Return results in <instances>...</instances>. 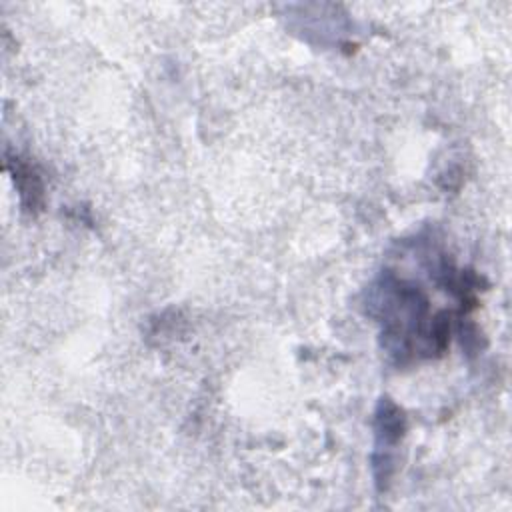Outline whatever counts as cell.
I'll return each instance as SVG.
<instances>
[{
  "instance_id": "obj_1",
  "label": "cell",
  "mask_w": 512,
  "mask_h": 512,
  "mask_svg": "<svg viewBox=\"0 0 512 512\" xmlns=\"http://www.w3.org/2000/svg\"><path fill=\"white\" fill-rule=\"evenodd\" d=\"M374 432H376V452L372 456L374 478L380 490L386 488L392 476V450L404 438L406 432V416L404 410L390 398H382L378 402L374 414Z\"/></svg>"
},
{
  "instance_id": "obj_2",
  "label": "cell",
  "mask_w": 512,
  "mask_h": 512,
  "mask_svg": "<svg viewBox=\"0 0 512 512\" xmlns=\"http://www.w3.org/2000/svg\"><path fill=\"white\" fill-rule=\"evenodd\" d=\"M8 166L12 170V178L14 184L18 188L20 200L24 204L26 210L36 212L42 208V200H44V192H42V182L40 176L36 174V170L26 164L24 160H20L18 156H14L12 160H8Z\"/></svg>"
}]
</instances>
